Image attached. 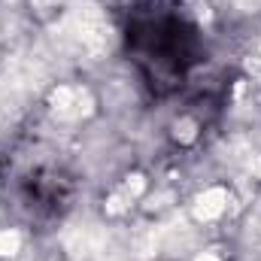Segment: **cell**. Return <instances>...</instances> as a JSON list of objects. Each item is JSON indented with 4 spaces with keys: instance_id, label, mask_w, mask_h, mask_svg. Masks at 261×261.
Here are the masks:
<instances>
[{
    "instance_id": "cell-1",
    "label": "cell",
    "mask_w": 261,
    "mask_h": 261,
    "mask_svg": "<svg viewBox=\"0 0 261 261\" xmlns=\"http://www.w3.org/2000/svg\"><path fill=\"white\" fill-rule=\"evenodd\" d=\"M122 43L146 91L161 100L179 94L206 61L203 31L179 0H130Z\"/></svg>"
},
{
    "instance_id": "cell-2",
    "label": "cell",
    "mask_w": 261,
    "mask_h": 261,
    "mask_svg": "<svg viewBox=\"0 0 261 261\" xmlns=\"http://www.w3.org/2000/svg\"><path fill=\"white\" fill-rule=\"evenodd\" d=\"M6 200L31 222H55L76 200V176L58 155H21L12 158L6 173Z\"/></svg>"
}]
</instances>
